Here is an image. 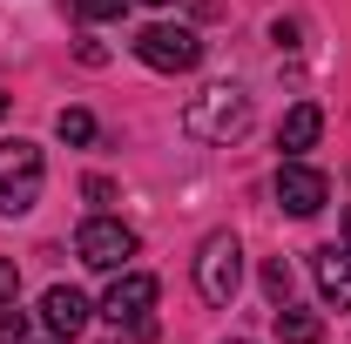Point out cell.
<instances>
[{
  "label": "cell",
  "mask_w": 351,
  "mask_h": 344,
  "mask_svg": "<svg viewBox=\"0 0 351 344\" xmlns=\"http://www.w3.org/2000/svg\"><path fill=\"white\" fill-rule=\"evenodd\" d=\"M317 135H324V108H317V101H298V108L277 122V149H284V156H304V149H317Z\"/></svg>",
  "instance_id": "30bf717a"
},
{
  "label": "cell",
  "mask_w": 351,
  "mask_h": 344,
  "mask_svg": "<svg viewBox=\"0 0 351 344\" xmlns=\"http://www.w3.org/2000/svg\"><path fill=\"white\" fill-rule=\"evenodd\" d=\"M0 122H7V88H0Z\"/></svg>",
  "instance_id": "ac0fdd59"
},
{
  "label": "cell",
  "mask_w": 351,
  "mask_h": 344,
  "mask_svg": "<svg viewBox=\"0 0 351 344\" xmlns=\"http://www.w3.org/2000/svg\"><path fill=\"white\" fill-rule=\"evenodd\" d=\"M223 344H250V338H223Z\"/></svg>",
  "instance_id": "d6986e66"
},
{
  "label": "cell",
  "mask_w": 351,
  "mask_h": 344,
  "mask_svg": "<svg viewBox=\"0 0 351 344\" xmlns=\"http://www.w3.org/2000/svg\"><path fill=\"white\" fill-rule=\"evenodd\" d=\"M270 324H277V338H284V344H324V317H317V310L277 304V317H270Z\"/></svg>",
  "instance_id": "8fae6325"
},
{
  "label": "cell",
  "mask_w": 351,
  "mask_h": 344,
  "mask_svg": "<svg viewBox=\"0 0 351 344\" xmlns=\"http://www.w3.org/2000/svg\"><path fill=\"white\" fill-rule=\"evenodd\" d=\"M196 291H203V304H230L243 291V243L230 230L203 236V250H196Z\"/></svg>",
  "instance_id": "277c9868"
},
{
  "label": "cell",
  "mask_w": 351,
  "mask_h": 344,
  "mask_svg": "<svg viewBox=\"0 0 351 344\" xmlns=\"http://www.w3.org/2000/svg\"><path fill=\"white\" fill-rule=\"evenodd\" d=\"M149 310H156V277L149 270H115L108 297H101V317L122 331V344H149Z\"/></svg>",
  "instance_id": "7a4b0ae2"
},
{
  "label": "cell",
  "mask_w": 351,
  "mask_h": 344,
  "mask_svg": "<svg viewBox=\"0 0 351 344\" xmlns=\"http://www.w3.org/2000/svg\"><path fill=\"white\" fill-rule=\"evenodd\" d=\"M311 277H317V297L331 304V310H351V257L338 243H324V250L311 257Z\"/></svg>",
  "instance_id": "9c48e42d"
},
{
  "label": "cell",
  "mask_w": 351,
  "mask_h": 344,
  "mask_svg": "<svg viewBox=\"0 0 351 344\" xmlns=\"http://www.w3.org/2000/svg\"><path fill=\"white\" fill-rule=\"evenodd\" d=\"M54 135L82 149V142H95V115H88V108H61V115H54Z\"/></svg>",
  "instance_id": "7c38bea8"
},
{
  "label": "cell",
  "mask_w": 351,
  "mask_h": 344,
  "mask_svg": "<svg viewBox=\"0 0 351 344\" xmlns=\"http://www.w3.org/2000/svg\"><path fill=\"white\" fill-rule=\"evenodd\" d=\"M182 129L196 135V142H243L250 135V95L237 82H210L203 95H189V108H182Z\"/></svg>",
  "instance_id": "6da1fadb"
},
{
  "label": "cell",
  "mask_w": 351,
  "mask_h": 344,
  "mask_svg": "<svg viewBox=\"0 0 351 344\" xmlns=\"http://www.w3.org/2000/svg\"><path fill=\"white\" fill-rule=\"evenodd\" d=\"M88 317H95V304H88L75 284H54V291L41 297V324L54 331V338H82V331H88Z\"/></svg>",
  "instance_id": "ba28073f"
},
{
  "label": "cell",
  "mask_w": 351,
  "mask_h": 344,
  "mask_svg": "<svg viewBox=\"0 0 351 344\" xmlns=\"http://www.w3.org/2000/svg\"><path fill=\"white\" fill-rule=\"evenodd\" d=\"M0 344H27V317H21L14 304L0 310Z\"/></svg>",
  "instance_id": "9a60e30c"
},
{
  "label": "cell",
  "mask_w": 351,
  "mask_h": 344,
  "mask_svg": "<svg viewBox=\"0 0 351 344\" xmlns=\"http://www.w3.org/2000/svg\"><path fill=\"white\" fill-rule=\"evenodd\" d=\"M142 250V236H135L122 216H88L82 223V236H75V257L88 263V270H129V257Z\"/></svg>",
  "instance_id": "5b68a950"
},
{
  "label": "cell",
  "mask_w": 351,
  "mask_h": 344,
  "mask_svg": "<svg viewBox=\"0 0 351 344\" xmlns=\"http://www.w3.org/2000/svg\"><path fill=\"white\" fill-rule=\"evenodd\" d=\"M345 257H351V210H345Z\"/></svg>",
  "instance_id": "e0dca14e"
},
{
  "label": "cell",
  "mask_w": 351,
  "mask_h": 344,
  "mask_svg": "<svg viewBox=\"0 0 351 344\" xmlns=\"http://www.w3.org/2000/svg\"><path fill=\"white\" fill-rule=\"evenodd\" d=\"M41 182H47V162L34 142H0V216H27L41 203Z\"/></svg>",
  "instance_id": "3957f363"
},
{
  "label": "cell",
  "mask_w": 351,
  "mask_h": 344,
  "mask_svg": "<svg viewBox=\"0 0 351 344\" xmlns=\"http://www.w3.org/2000/svg\"><path fill=\"white\" fill-rule=\"evenodd\" d=\"M21 297V270H14V257H0V310Z\"/></svg>",
  "instance_id": "2e32d148"
},
{
  "label": "cell",
  "mask_w": 351,
  "mask_h": 344,
  "mask_svg": "<svg viewBox=\"0 0 351 344\" xmlns=\"http://www.w3.org/2000/svg\"><path fill=\"white\" fill-rule=\"evenodd\" d=\"M324 196H331V182L311 169V162L291 156V162L277 169V203H284L291 216H317V210H324Z\"/></svg>",
  "instance_id": "52a82bcc"
},
{
  "label": "cell",
  "mask_w": 351,
  "mask_h": 344,
  "mask_svg": "<svg viewBox=\"0 0 351 344\" xmlns=\"http://www.w3.org/2000/svg\"><path fill=\"white\" fill-rule=\"evenodd\" d=\"M291 284H298V277H291V263H284V257L263 263V291H270V304H291Z\"/></svg>",
  "instance_id": "4fadbf2b"
},
{
  "label": "cell",
  "mask_w": 351,
  "mask_h": 344,
  "mask_svg": "<svg viewBox=\"0 0 351 344\" xmlns=\"http://www.w3.org/2000/svg\"><path fill=\"white\" fill-rule=\"evenodd\" d=\"M149 7H169V0H149Z\"/></svg>",
  "instance_id": "ffe728a7"
},
{
  "label": "cell",
  "mask_w": 351,
  "mask_h": 344,
  "mask_svg": "<svg viewBox=\"0 0 351 344\" xmlns=\"http://www.w3.org/2000/svg\"><path fill=\"white\" fill-rule=\"evenodd\" d=\"M135 61L156 68V75H189V68L203 61V41H196V27H169V21H156V27L135 34Z\"/></svg>",
  "instance_id": "8992f818"
},
{
  "label": "cell",
  "mask_w": 351,
  "mask_h": 344,
  "mask_svg": "<svg viewBox=\"0 0 351 344\" xmlns=\"http://www.w3.org/2000/svg\"><path fill=\"white\" fill-rule=\"evenodd\" d=\"M68 7H75V21L95 27V21H122V7H129V0H68Z\"/></svg>",
  "instance_id": "5bb4252c"
}]
</instances>
